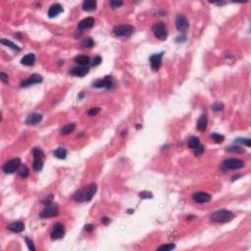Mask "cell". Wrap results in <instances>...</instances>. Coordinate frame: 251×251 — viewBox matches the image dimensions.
Wrapping results in <instances>:
<instances>
[{
    "label": "cell",
    "instance_id": "29",
    "mask_svg": "<svg viewBox=\"0 0 251 251\" xmlns=\"http://www.w3.org/2000/svg\"><path fill=\"white\" fill-rule=\"evenodd\" d=\"M93 45H94V41H93V39L90 37L85 38L82 42V46L85 48H91V47H93Z\"/></svg>",
    "mask_w": 251,
    "mask_h": 251
},
{
    "label": "cell",
    "instance_id": "31",
    "mask_svg": "<svg viewBox=\"0 0 251 251\" xmlns=\"http://www.w3.org/2000/svg\"><path fill=\"white\" fill-rule=\"evenodd\" d=\"M32 155H34L35 158H40V159H41L44 156V153L40 148H36L35 147V148L32 149Z\"/></svg>",
    "mask_w": 251,
    "mask_h": 251
},
{
    "label": "cell",
    "instance_id": "23",
    "mask_svg": "<svg viewBox=\"0 0 251 251\" xmlns=\"http://www.w3.org/2000/svg\"><path fill=\"white\" fill-rule=\"evenodd\" d=\"M29 173H30V171H29L28 167L25 164H21L19 169H18V174L20 175V177H23V179H26V177H28V176H29Z\"/></svg>",
    "mask_w": 251,
    "mask_h": 251
},
{
    "label": "cell",
    "instance_id": "14",
    "mask_svg": "<svg viewBox=\"0 0 251 251\" xmlns=\"http://www.w3.org/2000/svg\"><path fill=\"white\" fill-rule=\"evenodd\" d=\"M88 69L87 67H85V66H77V67H74L70 70V74L72 76H75V77H79V78H82V77H85L88 74Z\"/></svg>",
    "mask_w": 251,
    "mask_h": 251
},
{
    "label": "cell",
    "instance_id": "20",
    "mask_svg": "<svg viewBox=\"0 0 251 251\" xmlns=\"http://www.w3.org/2000/svg\"><path fill=\"white\" fill-rule=\"evenodd\" d=\"M207 125H208V119H207L206 115L200 116V118L198 119V122H197V128H198V131H200V132H205L206 128H207Z\"/></svg>",
    "mask_w": 251,
    "mask_h": 251
},
{
    "label": "cell",
    "instance_id": "41",
    "mask_svg": "<svg viewBox=\"0 0 251 251\" xmlns=\"http://www.w3.org/2000/svg\"><path fill=\"white\" fill-rule=\"evenodd\" d=\"M25 240H26V242H27V245H28L29 249L31 250V251H35V245H34V242H32V240L30 239L29 237H26Z\"/></svg>",
    "mask_w": 251,
    "mask_h": 251
},
{
    "label": "cell",
    "instance_id": "9",
    "mask_svg": "<svg viewBox=\"0 0 251 251\" xmlns=\"http://www.w3.org/2000/svg\"><path fill=\"white\" fill-rule=\"evenodd\" d=\"M163 52L157 53V54H153L149 57V62H150V66L153 71H158L161 67L162 64V58H163Z\"/></svg>",
    "mask_w": 251,
    "mask_h": 251
},
{
    "label": "cell",
    "instance_id": "10",
    "mask_svg": "<svg viewBox=\"0 0 251 251\" xmlns=\"http://www.w3.org/2000/svg\"><path fill=\"white\" fill-rule=\"evenodd\" d=\"M42 77L38 75V74H34L30 76L27 79L23 80L21 83V87H28V86H30L32 85H36V84H40L42 83Z\"/></svg>",
    "mask_w": 251,
    "mask_h": 251
},
{
    "label": "cell",
    "instance_id": "17",
    "mask_svg": "<svg viewBox=\"0 0 251 251\" xmlns=\"http://www.w3.org/2000/svg\"><path fill=\"white\" fill-rule=\"evenodd\" d=\"M94 19L90 17V18H85L84 20H82L78 25V29L79 30H86V29H90L94 26Z\"/></svg>",
    "mask_w": 251,
    "mask_h": 251
},
{
    "label": "cell",
    "instance_id": "28",
    "mask_svg": "<svg viewBox=\"0 0 251 251\" xmlns=\"http://www.w3.org/2000/svg\"><path fill=\"white\" fill-rule=\"evenodd\" d=\"M76 128V125L75 124H69L67 126H65L62 129H61V134H69L71 133L74 132V129Z\"/></svg>",
    "mask_w": 251,
    "mask_h": 251
},
{
    "label": "cell",
    "instance_id": "3",
    "mask_svg": "<svg viewBox=\"0 0 251 251\" xmlns=\"http://www.w3.org/2000/svg\"><path fill=\"white\" fill-rule=\"evenodd\" d=\"M152 32L154 36L159 40H165L168 36V30L167 27L163 22H160L155 24L152 27Z\"/></svg>",
    "mask_w": 251,
    "mask_h": 251
},
{
    "label": "cell",
    "instance_id": "2",
    "mask_svg": "<svg viewBox=\"0 0 251 251\" xmlns=\"http://www.w3.org/2000/svg\"><path fill=\"white\" fill-rule=\"evenodd\" d=\"M233 213L228 210H219V211L214 212L210 216V220L213 223H226L233 219Z\"/></svg>",
    "mask_w": 251,
    "mask_h": 251
},
{
    "label": "cell",
    "instance_id": "25",
    "mask_svg": "<svg viewBox=\"0 0 251 251\" xmlns=\"http://www.w3.org/2000/svg\"><path fill=\"white\" fill-rule=\"evenodd\" d=\"M53 154L56 158H58V159H66L68 152L65 148H58L54 151Z\"/></svg>",
    "mask_w": 251,
    "mask_h": 251
},
{
    "label": "cell",
    "instance_id": "11",
    "mask_svg": "<svg viewBox=\"0 0 251 251\" xmlns=\"http://www.w3.org/2000/svg\"><path fill=\"white\" fill-rule=\"evenodd\" d=\"M211 198H212L211 195H210L209 193L204 192V191H197L192 195L193 201L196 202V203H200V204L208 203V202L211 200Z\"/></svg>",
    "mask_w": 251,
    "mask_h": 251
},
{
    "label": "cell",
    "instance_id": "36",
    "mask_svg": "<svg viewBox=\"0 0 251 251\" xmlns=\"http://www.w3.org/2000/svg\"><path fill=\"white\" fill-rule=\"evenodd\" d=\"M139 197L141 199H149V198L153 197V194L151 192H148V191H142L139 193Z\"/></svg>",
    "mask_w": 251,
    "mask_h": 251
},
{
    "label": "cell",
    "instance_id": "12",
    "mask_svg": "<svg viewBox=\"0 0 251 251\" xmlns=\"http://www.w3.org/2000/svg\"><path fill=\"white\" fill-rule=\"evenodd\" d=\"M65 234V228L64 226L60 223L56 224L53 228V231L51 232V238L53 240H57V239H61Z\"/></svg>",
    "mask_w": 251,
    "mask_h": 251
},
{
    "label": "cell",
    "instance_id": "33",
    "mask_svg": "<svg viewBox=\"0 0 251 251\" xmlns=\"http://www.w3.org/2000/svg\"><path fill=\"white\" fill-rule=\"evenodd\" d=\"M176 247V245L174 243H168V244H164V245H161L158 247V250H165V251H170V250H173L174 248Z\"/></svg>",
    "mask_w": 251,
    "mask_h": 251
},
{
    "label": "cell",
    "instance_id": "30",
    "mask_svg": "<svg viewBox=\"0 0 251 251\" xmlns=\"http://www.w3.org/2000/svg\"><path fill=\"white\" fill-rule=\"evenodd\" d=\"M211 139L216 142V143H222L224 140H225V136L220 134H217V133H213L211 134Z\"/></svg>",
    "mask_w": 251,
    "mask_h": 251
},
{
    "label": "cell",
    "instance_id": "15",
    "mask_svg": "<svg viewBox=\"0 0 251 251\" xmlns=\"http://www.w3.org/2000/svg\"><path fill=\"white\" fill-rule=\"evenodd\" d=\"M42 121V115L38 114V113H32L30 116H28L26 120V124L29 126H35L39 124Z\"/></svg>",
    "mask_w": 251,
    "mask_h": 251
},
{
    "label": "cell",
    "instance_id": "40",
    "mask_svg": "<svg viewBox=\"0 0 251 251\" xmlns=\"http://www.w3.org/2000/svg\"><path fill=\"white\" fill-rule=\"evenodd\" d=\"M193 150H194V154H195L196 156H199V155H201L202 153L204 152V146H203V145H201V144H200L197 148L193 149Z\"/></svg>",
    "mask_w": 251,
    "mask_h": 251
},
{
    "label": "cell",
    "instance_id": "8",
    "mask_svg": "<svg viewBox=\"0 0 251 251\" xmlns=\"http://www.w3.org/2000/svg\"><path fill=\"white\" fill-rule=\"evenodd\" d=\"M176 28L177 30L181 31V32H185L188 28H189V24L184 15H177L176 18Z\"/></svg>",
    "mask_w": 251,
    "mask_h": 251
},
{
    "label": "cell",
    "instance_id": "34",
    "mask_svg": "<svg viewBox=\"0 0 251 251\" xmlns=\"http://www.w3.org/2000/svg\"><path fill=\"white\" fill-rule=\"evenodd\" d=\"M213 110L215 112H219V111H223L224 110V104L221 102H215L212 106Z\"/></svg>",
    "mask_w": 251,
    "mask_h": 251
},
{
    "label": "cell",
    "instance_id": "42",
    "mask_svg": "<svg viewBox=\"0 0 251 251\" xmlns=\"http://www.w3.org/2000/svg\"><path fill=\"white\" fill-rule=\"evenodd\" d=\"M0 79H1V82H2V83L7 84V83H8V80H9V78H8V76L5 74V73L1 72V73H0Z\"/></svg>",
    "mask_w": 251,
    "mask_h": 251
},
{
    "label": "cell",
    "instance_id": "5",
    "mask_svg": "<svg viewBox=\"0 0 251 251\" xmlns=\"http://www.w3.org/2000/svg\"><path fill=\"white\" fill-rule=\"evenodd\" d=\"M244 166L243 161L240 159H226L221 164V169L224 171H228V170H238L241 169Z\"/></svg>",
    "mask_w": 251,
    "mask_h": 251
},
{
    "label": "cell",
    "instance_id": "39",
    "mask_svg": "<svg viewBox=\"0 0 251 251\" xmlns=\"http://www.w3.org/2000/svg\"><path fill=\"white\" fill-rule=\"evenodd\" d=\"M100 110H101V109H100L99 107H94V108H91V109L88 110L87 114L90 115V116H96V115L100 112Z\"/></svg>",
    "mask_w": 251,
    "mask_h": 251
},
{
    "label": "cell",
    "instance_id": "7",
    "mask_svg": "<svg viewBox=\"0 0 251 251\" xmlns=\"http://www.w3.org/2000/svg\"><path fill=\"white\" fill-rule=\"evenodd\" d=\"M59 214V209L58 205L56 203H51L50 205H47L41 212H40L39 216L40 218H51L55 217Z\"/></svg>",
    "mask_w": 251,
    "mask_h": 251
},
{
    "label": "cell",
    "instance_id": "35",
    "mask_svg": "<svg viewBox=\"0 0 251 251\" xmlns=\"http://www.w3.org/2000/svg\"><path fill=\"white\" fill-rule=\"evenodd\" d=\"M101 62H102V58L100 57V56H95V57L92 59V61L90 62V64H91L92 67H96V66H98V65H100Z\"/></svg>",
    "mask_w": 251,
    "mask_h": 251
},
{
    "label": "cell",
    "instance_id": "22",
    "mask_svg": "<svg viewBox=\"0 0 251 251\" xmlns=\"http://www.w3.org/2000/svg\"><path fill=\"white\" fill-rule=\"evenodd\" d=\"M96 1L94 0H85L83 3V9L86 12H91L93 10H95L96 8Z\"/></svg>",
    "mask_w": 251,
    "mask_h": 251
},
{
    "label": "cell",
    "instance_id": "45",
    "mask_svg": "<svg viewBox=\"0 0 251 251\" xmlns=\"http://www.w3.org/2000/svg\"><path fill=\"white\" fill-rule=\"evenodd\" d=\"M101 222H102L104 225H108V224L110 223V219H108L107 217H104V218H102V219H101Z\"/></svg>",
    "mask_w": 251,
    "mask_h": 251
},
{
    "label": "cell",
    "instance_id": "37",
    "mask_svg": "<svg viewBox=\"0 0 251 251\" xmlns=\"http://www.w3.org/2000/svg\"><path fill=\"white\" fill-rule=\"evenodd\" d=\"M236 141V143H241V144H245L247 146H250L251 145V140L250 139H237Z\"/></svg>",
    "mask_w": 251,
    "mask_h": 251
},
{
    "label": "cell",
    "instance_id": "4",
    "mask_svg": "<svg viewBox=\"0 0 251 251\" xmlns=\"http://www.w3.org/2000/svg\"><path fill=\"white\" fill-rule=\"evenodd\" d=\"M134 29L131 25H119L116 26L113 30V34L115 36L118 37H124V36H129L134 34Z\"/></svg>",
    "mask_w": 251,
    "mask_h": 251
},
{
    "label": "cell",
    "instance_id": "1",
    "mask_svg": "<svg viewBox=\"0 0 251 251\" xmlns=\"http://www.w3.org/2000/svg\"><path fill=\"white\" fill-rule=\"evenodd\" d=\"M97 190V185L95 183H90L87 187H85L77 190L74 195H73V199L76 202H86L92 199L94 194L96 193Z\"/></svg>",
    "mask_w": 251,
    "mask_h": 251
},
{
    "label": "cell",
    "instance_id": "24",
    "mask_svg": "<svg viewBox=\"0 0 251 251\" xmlns=\"http://www.w3.org/2000/svg\"><path fill=\"white\" fill-rule=\"evenodd\" d=\"M0 42H1V44H3L5 46L10 47L11 49H13V50H17V51H20L21 50V48L18 45H16L15 43H13L12 41H10V40H8L6 38H2L1 40H0Z\"/></svg>",
    "mask_w": 251,
    "mask_h": 251
},
{
    "label": "cell",
    "instance_id": "19",
    "mask_svg": "<svg viewBox=\"0 0 251 251\" xmlns=\"http://www.w3.org/2000/svg\"><path fill=\"white\" fill-rule=\"evenodd\" d=\"M75 62L79 64V66H85L86 67L87 65L90 64V59L88 56L86 55H78L77 57H75Z\"/></svg>",
    "mask_w": 251,
    "mask_h": 251
},
{
    "label": "cell",
    "instance_id": "44",
    "mask_svg": "<svg viewBox=\"0 0 251 251\" xmlns=\"http://www.w3.org/2000/svg\"><path fill=\"white\" fill-rule=\"evenodd\" d=\"M85 230L86 232H92V231L94 230V226H93L92 225H90V224H88V225H86V226H85Z\"/></svg>",
    "mask_w": 251,
    "mask_h": 251
},
{
    "label": "cell",
    "instance_id": "26",
    "mask_svg": "<svg viewBox=\"0 0 251 251\" xmlns=\"http://www.w3.org/2000/svg\"><path fill=\"white\" fill-rule=\"evenodd\" d=\"M199 145H200V140H199L198 137L191 136L188 140V147H190L191 149H195L199 146Z\"/></svg>",
    "mask_w": 251,
    "mask_h": 251
},
{
    "label": "cell",
    "instance_id": "32",
    "mask_svg": "<svg viewBox=\"0 0 251 251\" xmlns=\"http://www.w3.org/2000/svg\"><path fill=\"white\" fill-rule=\"evenodd\" d=\"M226 151L228 152H232V153H243L244 152V150L242 149L241 147H239V146H230V147H228L226 148Z\"/></svg>",
    "mask_w": 251,
    "mask_h": 251
},
{
    "label": "cell",
    "instance_id": "16",
    "mask_svg": "<svg viewBox=\"0 0 251 251\" xmlns=\"http://www.w3.org/2000/svg\"><path fill=\"white\" fill-rule=\"evenodd\" d=\"M63 12V7L61 4L59 3H55L53 5L50 6L49 10H48V17L49 18H54L57 17L59 14H61Z\"/></svg>",
    "mask_w": 251,
    "mask_h": 251
},
{
    "label": "cell",
    "instance_id": "6",
    "mask_svg": "<svg viewBox=\"0 0 251 251\" xmlns=\"http://www.w3.org/2000/svg\"><path fill=\"white\" fill-rule=\"evenodd\" d=\"M21 165V160L20 158H14L10 161L6 162V163L3 165V172L6 174H12L15 171H18V169Z\"/></svg>",
    "mask_w": 251,
    "mask_h": 251
},
{
    "label": "cell",
    "instance_id": "13",
    "mask_svg": "<svg viewBox=\"0 0 251 251\" xmlns=\"http://www.w3.org/2000/svg\"><path fill=\"white\" fill-rule=\"evenodd\" d=\"M113 86L112 79L109 77H106L102 79H97L96 82L93 83V87L96 88H111Z\"/></svg>",
    "mask_w": 251,
    "mask_h": 251
},
{
    "label": "cell",
    "instance_id": "38",
    "mask_svg": "<svg viewBox=\"0 0 251 251\" xmlns=\"http://www.w3.org/2000/svg\"><path fill=\"white\" fill-rule=\"evenodd\" d=\"M110 5L113 9H117V8H120L121 6L123 5V2L122 1H118V0H112L110 1Z\"/></svg>",
    "mask_w": 251,
    "mask_h": 251
},
{
    "label": "cell",
    "instance_id": "27",
    "mask_svg": "<svg viewBox=\"0 0 251 251\" xmlns=\"http://www.w3.org/2000/svg\"><path fill=\"white\" fill-rule=\"evenodd\" d=\"M32 168H34L35 171L36 172H39L41 171L42 168H43V162L40 158H35L34 160V163H32Z\"/></svg>",
    "mask_w": 251,
    "mask_h": 251
},
{
    "label": "cell",
    "instance_id": "43",
    "mask_svg": "<svg viewBox=\"0 0 251 251\" xmlns=\"http://www.w3.org/2000/svg\"><path fill=\"white\" fill-rule=\"evenodd\" d=\"M53 195H49V196H47L44 200H43V204L44 205H50L51 203H53Z\"/></svg>",
    "mask_w": 251,
    "mask_h": 251
},
{
    "label": "cell",
    "instance_id": "21",
    "mask_svg": "<svg viewBox=\"0 0 251 251\" xmlns=\"http://www.w3.org/2000/svg\"><path fill=\"white\" fill-rule=\"evenodd\" d=\"M35 62V54H27L26 56H24L21 60V63L25 66H32Z\"/></svg>",
    "mask_w": 251,
    "mask_h": 251
},
{
    "label": "cell",
    "instance_id": "18",
    "mask_svg": "<svg viewBox=\"0 0 251 251\" xmlns=\"http://www.w3.org/2000/svg\"><path fill=\"white\" fill-rule=\"evenodd\" d=\"M9 230L12 232L19 233V232H22L24 230H25V225H24V223L21 222V221L14 222V223H12V224L9 225Z\"/></svg>",
    "mask_w": 251,
    "mask_h": 251
}]
</instances>
